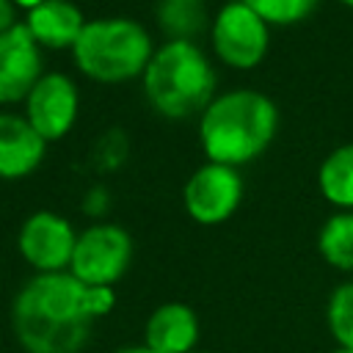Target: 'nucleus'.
<instances>
[{"mask_svg":"<svg viewBox=\"0 0 353 353\" xmlns=\"http://www.w3.org/2000/svg\"><path fill=\"white\" fill-rule=\"evenodd\" d=\"M113 309L116 287L83 284L69 270L33 273L11 301V331L25 353H80Z\"/></svg>","mask_w":353,"mask_h":353,"instance_id":"nucleus-1","label":"nucleus"},{"mask_svg":"<svg viewBox=\"0 0 353 353\" xmlns=\"http://www.w3.org/2000/svg\"><path fill=\"white\" fill-rule=\"evenodd\" d=\"M279 132L276 102L256 88L215 94L199 116V143L210 163L240 168L273 143Z\"/></svg>","mask_w":353,"mask_h":353,"instance_id":"nucleus-2","label":"nucleus"},{"mask_svg":"<svg viewBox=\"0 0 353 353\" xmlns=\"http://www.w3.org/2000/svg\"><path fill=\"white\" fill-rule=\"evenodd\" d=\"M143 97L163 119H188L215 97V72L196 41H165L154 47L143 74Z\"/></svg>","mask_w":353,"mask_h":353,"instance_id":"nucleus-3","label":"nucleus"},{"mask_svg":"<svg viewBox=\"0 0 353 353\" xmlns=\"http://www.w3.org/2000/svg\"><path fill=\"white\" fill-rule=\"evenodd\" d=\"M154 52L149 30L132 17L88 19L72 47L77 69L94 83H127L141 77Z\"/></svg>","mask_w":353,"mask_h":353,"instance_id":"nucleus-4","label":"nucleus"},{"mask_svg":"<svg viewBox=\"0 0 353 353\" xmlns=\"http://www.w3.org/2000/svg\"><path fill=\"white\" fill-rule=\"evenodd\" d=\"M132 237L124 226L94 221L77 232L69 273L91 287H116L132 265Z\"/></svg>","mask_w":353,"mask_h":353,"instance_id":"nucleus-5","label":"nucleus"},{"mask_svg":"<svg viewBox=\"0 0 353 353\" xmlns=\"http://www.w3.org/2000/svg\"><path fill=\"white\" fill-rule=\"evenodd\" d=\"M210 41L218 61L245 72L268 55L270 25L243 0H226L210 22Z\"/></svg>","mask_w":353,"mask_h":353,"instance_id":"nucleus-6","label":"nucleus"},{"mask_svg":"<svg viewBox=\"0 0 353 353\" xmlns=\"http://www.w3.org/2000/svg\"><path fill=\"white\" fill-rule=\"evenodd\" d=\"M243 190L245 185L237 168L207 160L188 176L182 188V207L199 226H221L237 212Z\"/></svg>","mask_w":353,"mask_h":353,"instance_id":"nucleus-7","label":"nucleus"},{"mask_svg":"<svg viewBox=\"0 0 353 353\" xmlns=\"http://www.w3.org/2000/svg\"><path fill=\"white\" fill-rule=\"evenodd\" d=\"M77 232L69 218L52 212V210H36L30 212L19 232H17V248L25 265L33 268V273H63L72 265Z\"/></svg>","mask_w":353,"mask_h":353,"instance_id":"nucleus-8","label":"nucleus"},{"mask_svg":"<svg viewBox=\"0 0 353 353\" xmlns=\"http://www.w3.org/2000/svg\"><path fill=\"white\" fill-rule=\"evenodd\" d=\"M80 113V91L74 80L63 72H44L41 80L25 97V119L47 141H61L69 135Z\"/></svg>","mask_w":353,"mask_h":353,"instance_id":"nucleus-9","label":"nucleus"},{"mask_svg":"<svg viewBox=\"0 0 353 353\" xmlns=\"http://www.w3.org/2000/svg\"><path fill=\"white\" fill-rule=\"evenodd\" d=\"M41 66V47L28 33L25 22L0 33V105L25 102L30 88L44 74Z\"/></svg>","mask_w":353,"mask_h":353,"instance_id":"nucleus-10","label":"nucleus"},{"mask_svg":"<svg viewBox=\"0 0 353 353\" xmlns=\"http://www.w3.org/2000/svg\"><path fill=\"white\" fill-rule=\"evenodd\" d=\"M199 314L182 301H165L154 306L143 323V345L154 353H193L199 350Z\"/></svg>","mask_w":353,"mask_h":353,"instance_id":"nucleus-11","label":"nucleus"},{"mask_svg":"<svg viewBox=\"0 0 353 353\" xmlns=\"http://www.w3.org/2000/svg\"><path fill=\"white\" fill-rule=\"evenodd\" d=\"M47 152V141L19 113H0V179L30 176Z\"/></svg>","mask_w":353,"mask_h":353,"instance_id":"nucleus-12","label":"nucleus"},{"mask_svg":"<svg viewBox=\"0 0 353 353\" xmlns=\"http://www.w3.org/2000/svg\"><path fill=\"white\" fill-rule=\"evenodd\" d=\"M85 17L72 0H47L39 8L25 14V28L36 39L39 47L50 50H72L85 28Z\"/></svg>","mask_w":353,"mask_h":353,"instance_id":"nucleus-13","label":"nucleus"},{"mask_svg":"<svg viewBox=\"0 0 353 353\" xmlns=\"http://www.w3.org/2000/svg\"><path fill=\"white\" fill-rule=\"evenodd\" d=\"M317 190L336 210H353V141L331 149L317 168Z\"/></svg>","mask_w":353,"mask_h":353,"instance_id":"nucleus-14","label":"nucleus"},{"mask_svg":"<svg viewBox=\"0 0 353 353\" xmlns=\"http://www.w3.org/2000/svg\"><path fill=\"white\" fill-rule=\"evenodd\" d=\"M317 251L334 270L353 273V210H336L323 221Z\"/></svg>","mask_w":353,"mask_h":353,"instance_id":"nucleus-15","label":"nucleus"},{"mask_svg":"<svg viewBox=\"0 0 353 353\" xmlns=\"http://www.w3.org/2000/svg\"><path fill=\"white\" fill-rule=\"evenodd\" d=\"M154 17L168 41H193L210 22L204 0H157Z\"/></svg>","mask_w":353,"mask_h":353,"instance_id":"nucleus-16","label":"nucleus"},{"mask_svg":"<svg viewBox=\"0 0 353 353\" xmlns=\"http://www.w3.org/2000/svg\"><path fill=\"white\" fill-rule=\"evenodd\" d=\"M325 328L336 347H353V279L331 290L325 301Z\"/></svg>","mask_w":353,"mask_h":353,"instance_id":"nucleus-17","label":"nucleus"},{"mask_svg":"<svg viewBox=\"0 0 353 353\" xmlns=\"http://www.w3.org/2000/svg\"><path fill=\"white\" fill-rule=\"evenodd\" d=\"M251 6L268 25L276 28H290L312 17V11L320 6V0H243Z\"/></svg>","mask_w":353,"mask_h":353,"instance_id":"nucleus-18","label":"nucleus"},{"mask_svg":"<svg viewBox=\"0 0 353 353\" xmlns=\"http://www.w3.org/2000/svg\"><path fill=\"white\" fill-rule=\"evenodd\" d=\"M127 152H130V141L124 130H108L94 146V163L99 171H116L127 160Z\"/></svg>","mask_w":353,"mask_h":353,"instance_id":"nucleus-19","label":"nucleus"},{"mask_svg":"<svg viewBox=\"0 0 353 353\" xmlns=\"http://www.w3.org/2000/svg\"><path fill=\"white\" fill-rule=\"evenodd\" d=\"M108 210H110V193H108V188L105 185H91L88 190H85V196H83V212L88 215V218H105L108 215Z\"/></svg>","mask_w":353,"mask_h":353,"instance_id":"nucleus-20","label":"nucleus"},{"mask_svg":"<svg viewBox=\"0 0 353 353\" xmlns=\"http://www.w3.org/2000/svg\"><path fill=\"white\" fill-rule=\"evenodd\" d=\"M17 25V6L11 0H0V33Z\"/></svg>","mask_w":353,"mask_h":353,"instance_id":"nucleus-21","label":"nucleus"},{"mask_svg":"<svg viewBox=\"0 0 353 353\" xmlns=\"http://www.w3.org/2000/svg\"><path fill=\"white\" fill-rule=\"evenodd\" d=\"M11 3H14L17 8H22V11L28 14V11H33V8H39V6H41V3H47V0H11Z\"/></svg>","mask_w":353,"mask_h":353,"instance_id":"nucleus-22","label":"nucleus"},{"mask_svg":"<svg viewBox=\"0 0 353 353\" xmlns=\"http://www.w3.org/2000/svg\"><path fill=\"white\" fill-rule=\"evenodd\" d=\"M113 353H154V350H149V347L141 342V345H124V347H116Z\"/></svg>","mask_w":353,"mask_h":353,"instance_id":"nucleus-23","label":"nucleus"},{"mask_svg":"<svg viewBox=\"0 0 353 353\" xmlns=\"http://www.w3.org/2000/svg\"><path fill=\"white\" fill-rule=\"evenodd\" d=\"M331 353H353V347H334Z\"/></svg>","mask_w":353,"mask_h":353,"instance_id":"nucleus-24","label":"nucleus"},{"mask_svg":"<svg viewBox=\"0 0 353 353\" xmlns=\"http://www.w3.org/2000/svg\"><path fill=\"white\" fill-rule=\"evenodd\" d=\"M342 6H347V8H353V0H339Z\"/></svg>","mask_w":353,"mask_h":353,"instance_id":"nucleus-25","label":"nucleus"},{"mask_svg":"<svg viewBox=\"0 0 353 353\" xmlns=\"http://www.w3.org/2000/svg\"><path fill=\"white\" fill-rule=\"evenodd\" d=\"M193 353H212V350H201V347H199V350H193Z\"/></svg>","mask_w":353,"mask_h":353,"instance_id":"nucleus-26","label":"nucleus"}]
</instances>
